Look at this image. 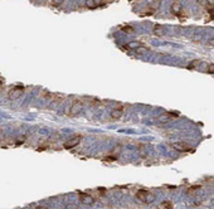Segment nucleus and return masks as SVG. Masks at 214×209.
Listing matches in <instances>:
<instances>
[{
    "instance_id": "1",
    "label": "nucleus",
    "mask_w": 214,
    "mask_h": 209,
    "mask_svg": "<svg viewBox=\"0 0 214 209\" xmlns=\"http://www.w3.org/2000/svg\"><path fill=\"white\" fill-rule=\"evenodd\" d=\"M136 198L145 204H151L155 200V195L149 190H139L136 193Z\"/></svg>"
},
{
    "instance_id": "2",
    "label": "nucleus",
    "mask_w": 214,
    "mask_h": 209,
    "mask_svg": "<svg viewBox=\"0 0 214 209\" xmlns=\"http://www.w3.org/2000/svg\"><path fill=\"white\" fill-rule=\"evenodd\" d=\"M82 108H83V102L79 101V100H76V101L72 102V105H71L69 110L67 111V113L69 116H77L82 111Z\"/></svg>"
},
{
    "instance_id": "3",
    "label": "nucleus",
    "mask_w": 214,
    "mask_h": 209,
    "mask_svg": "<svg viewBox=\"0 0 214 209\" xmlns=\"http://www.w3.org/2000/svg\"><path fill=\"white\" fill-rule=\"evenodd\" d=\"M171 147L175 149L176 151H180V153H188V151H193L191 147L186 144L185 141H176L171 144Z\"/></svg>"
},
{
    "instance_id": "4",
    "label": "nucleus",
    "mask_w": 214,
    "mask_h": 209,
    "mask_svg": "<svg viewBox=\"0 0 214 209\" xmlns=\"http://www.w3.org/2000/svg\"><path fill=\"white\" fill-rule=\"evenodd\" d=\"M23 93H24V87L18 86V87H14V88H12V90L9 91L8 97H9L10 100H17V98H19Z\"/></svg>"
},
{
    "instance_id": "5",
    "label": "nucleus",
    "mask_w": 214,
    "mask_h": 209,
    "mask_svg": "<svg viewBox=\"0 0 214 209\" xmlns=\"http://www.w3.org/2000/svg\"><path fill=\"white\" fill-rule=\"evenodd\" d=\"M82 140V136L81 135H77V136H73V137H71L69 140H67V141L64 142V149H72V147L77 146Z\"/></svg>"
},
{
    "instance_id": "6",
    "label": "nucleus",
    "mask_w": 214,
    "mask_h": 209,
    "mask_svg": "<svg viewBox=\"0 0 214 209\" xmlns=\"http://www.w3.org/2000/svg\"><path fill=\"white\" fill-rule=\"evenodd\" d=\"M78 197H79V202H82L83 204H88V205H91V204L94 203V198H93L92 195L87 194V193L78 192Z\"/></svg>"
},
{
    "instance_id": "7",
    "label": "nucleus",
    "mask_w": 214,
    "mask_h": 209,
    "mask_svg": "<svg viewBox=\"0 0 214 209\" xmlns=\"http://www.w3.org/2000/svg\"><path fill=\"white\" fill-rule=\"evenodd\" d=\"M122 113H123V107H122V106H120V107H115V108L111 110L110 117L112 120H118L122 116Z\"/></svg>"
},
{
    "instance_id": "8",
    "label": "nucleus",
    "mask_w": 214,
    "mask_h": 209,
    "mask_svg": "<svg viewBox=\"0 0 214 209\" xmlns=\"http://www.w3.org/2000/svg\"><path fill=\"white\" fill-rule=\"evenodd\" d=\"M170 10H171V13L173 14H180V11H181V4L180 3H178V1H175V3H173L171 4V6H170Z\"/></svg>"
},
{
    "instance_id": "9",
    "label": "nucleus",
    "mask_w": 214,
    "mask_h": 209,
    "mask_svg": "<svg viewBox=\"0 0 214 209\" xmlns=\"http://www.w3.org/2000/svg\"><path fill=\"white\" fill-rule=\"evenodd\" d=\"M154 33L156 34V35H164V28H162L160 24H156L154 27Z\"/></svg>"
},
{
    "instance_id": "10",
    "label": "nucleus",
    "mask_w": 214,
    "mask_h": 209,
    "mask_svg": "<svg viewBox=\"0 0 214 209\" xmlns=\"http://www.w3.org/2000/svg\"><path fill=\"white\" fill-rule=\"evenodd\" d=\"M141 43L140 42H130L127 44V48H131V49H137L139 47H141Z\"/></svg>"
},
{
    "instance_id": "11",
    "label": "nucleus",
    "mask_w": 214,
    "mask_h": 209,
    "mask_svg": "<svg viewBox=\"0 0 214 209\" xmlns=\"http://www.w3.org/2000/svg\"><path fill=\"white\" fill-rule=\"evenodd\" d=\"M121 30L125 32V33H127V34H131L135 32V29H133L132 27H130V25H123V27H121Z\"/></svg>"
},
{
    "instance_id": "12",
    "label": "nucleus",
    "mask_w": 214,
    "mask_h": 209,
    "mask_svg": "<svg viewBox=\"0 0 214 209\" xmlns=\"http://www.w3.org/2000/svg\"><path fill=\"white\" fill-rule=\"evenodd\" d=\"M199 64H200V61H199V59H194L190 64H188V67H186V68H188V69H194V68L198 67Z\"/></svg>"
},
{
    "instance_id": "13",
    "label": "nucleus",
    "mask_w": 214,
    "mask_h": 209,
    "mask_svg": "<svg viewBox=\"0 0 214 209\" xmlns=\"http://www.w3.org/2000/svg\"><path fill=\"white\" fill-rule=\"evenodd\" d=\"M161 208H173V203L170 200H164L161 204H160Z\"/></svg>"
},
{
    "instance_id": "14",
    "label": "nucleus",
    "mask_w": 214,
    "mask_h": 209,
    "mask_svg": "<svg viewBox=\"0 0 214 209\" xmlns=\"http://www.w3.org/2000/svg\"><path fill=\"white\" fill-rule=\"evenodd\" d=\"M86 5H87V8H89V9H94V8L97 6L96 3H94V0H87Z\"/></svg>"
},
{
    "instance_id": "15",
    "label": "nucleus",
    "mask_w": 214,
    "mask_h": 209,
    "mask_svg": "<svg viewBox=\"0 0 214 209\" xmlns=\"http://www.w3.org/2000/svg\"><path fill=\"white\" fill-rule=\"evenodd\" d=\"M207 72L210 74H214V63H212V64H209L208 67H207Z\"/></svg>"
},
{
    "instance_id": "16",
    "label": "nucleus",
    "mask_w": 214,
    "mask_h": 209,
    "mask_svg": "<svg viewBox=\"0 0 214 209\" xmlns=\"http://www.w3.org/2000/svg\"><path fill=\"white\" fill-rule=\"evenodd\" d=\"M63 1H64V0H53L52 3H53V5H54V6H59V5H62V4H63Z\"/></svg>"
},
{
    "instance_id": "17",
    "label": "nucleus",
    "mask_w": 214,
    "mask_h": 209,
    "mask_svg": "<svg viewBox=\"0 0 214 209\" xmlns=\"http://www.w3.org/2000/svg\"><path fill=\"white\" fill-rule=\"evenodd\" d=\"M199 188H200V185H194V187H191V188H189V189H188V193H191L193 190H198Z\"/></svg>"
},
{
    "instance_id": "18",
    "label": "nucleus",
    "mask_w": 214,
    "mask_h": 209,
    "mask_svg": "<svg viewBox=\"0 0 214 209\" xmlns=\"http://www.w3.org/2000/svg\"><path fill=\"white\" fill-rule=\"evenodd\" d=\"M198 3L200 4V5H208V0H198Z\"/></svg>"
},
{
    "instance_id": "19",
    "label": "nucleus",
    "mask_w": 214,
    "mask_h": 209,
    "mask_svg": "<svg viewBox=\"0 0 214 209\" xmlns=\"http://www.w3.org/2000/svg\"><path fill=\"white\" fill-rule=\"evenodd\" d=\"M94 3H96V5H99V3H101V0H94Z\"/></svg>"
}]
</instances>
